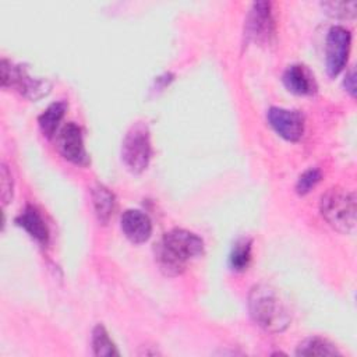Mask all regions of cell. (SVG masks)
Masks as SVG:
<instances>
[{
  "mask_svg": "<svg viewBox=\"0 0 357 357\" xmlns=\"http://www.w3.org/2000/svg\"><path fill=\"white\" fill-rule=\"evenodd\" d=\"M248 311L254 322L268 332L278 333L290 324V312L276 290L268 284H255L248 294Z\"/></svg>",
  "mask_w": 357,
  "mask_h": 357,
  "instance_id": "cell-2",
  "label": "cell"
},
{
  "mask_svg": "<svg viewBox=\"0 0 357 357\" xmlns=\"http://www.w3.org/2000/svg\"><path fill=\"white\" fill-rule=\"evenodd\" d=\"M152 153L148 126L142 121L132 124L124 135L121 144V160L134 174L142 173L149 163Z\"/></svg>",
  "mask_w": 357,
  "mask_h": 357,
  "instance_id": "cell-4",
  "label": "cell"
},
{
  "mask_svg": "<svg viewBox=\"0 0 357 357\" xmlns=\"http://www.w3.org/2000/svg\"><path fill=\"white\" fill-rule=\"evenodd\" d=\"M284 86L296 95L312 93L315 84L308 70L301 64H291L283 73Z\"/></svg>",
  "mask_w": 357,
  "mask_h": 357,
  "instance_id": "cell-12",
  "label": "cell"
},
{
  "mask_svg": "<svg viewBox=\"0 0 357 357\" xmlns=\"http://www.w3.org/2000/svg\"><path fill=\"white\" fill-rule=\"evenodd\" d=\"M250 261H251V241L248 238H241L236 241L229 257L230 268L236 272L244 271L247 269Z\"/></svg>",
  "mask_w": 357,
  "mask_h": 357,
  "instance_id": "cell-17",
  "label": "cell"
},
{
  "mask_svg": "<svg viewBox=\"0 0 357 357\" xmlns=\"http://www.w3.org/2000/svg\"><path fill=\"white\" fill-rule=\"evenodd\" d=\"M15 223L22 227L32 238H35L40 244H46L49 240V229L40 216L39 211L32 206L26 205L25 209L17 216Z\"/></svg>",
  "mask_w": 357,
  "mask_h": 357,
  "instance_id": "cell-11",
  "label": "cell"
},
{
  "mask_svg": "<svg viewBox=\"0 0 357 357\" xmlns=\"http://www.w3.org/2000/svg\"><path fill=\"white\" fill-rule=\"evenodd\" d=\"M57 148L60 153L70 162L86 165L88 156L84 146L81 128L74 123H67L57 135Z\"/></svg>",
  "mask_w": 357,
  "mask_h": 357,
  "instance_id": "cell-9",
  "label": "cell"
},
{
  "mask_svg": "<svg viewBox=\"0 0 357 357\" xmlns=\"http://www.w3.org/2000/svg\"><path fill=\"white\" fill-rule=\"evenodd\" d=\"M322 218L333 229L342 233H349L356 226V195L353 191L333 187L329 188L319 202Z\"/></svg>",
  "mask_w": 357,
  "mask_h": 357,
  "instance_id": "cell-3",
  "label": "cell"
},
{
  "mask_svg": "<svg viewBox=\"0 0 357 357\" xmlns=\"http://www.w3.org/2000/svg\"><path fill=\"white\" fill-rule=\"evenodd\" d=\"M120 226L124 236L135 243H145L152 233V223L146 213L138 209H127L120 219Z\"/></svg>",
  "mask_w": 357,
  "mask_h": 357,
  "instance_id": "cell-10",
  "label": "cell"
},
{
  "mask_svg": "<svg viewBox=\"0 0 357 357\" xmlns=\"http://www.w3.org/2000/svg\"><path fill=\"white\" fill-rule=\"evenodd\" d=\"M1 86H17V89L28 99L38 100L50 92V82L46 79L32 78L28 75L26 68L15 66L11 61L3 59L0 64Z\"/></svg>",
  "mask_w": 357,
  "mask_h": 357,
  "instance_id": "cell-5",
  "label": "cell"
},
{
  "mask_svg": "<svg viewBox=\"0 0 357 357\" xmlns=\"http://www.w3.org/2000/svg\"><path fill=\"white\" fill-rule=\"evenodd\" d=\"M328 11V14L333 17H342V18H354L356 15V1H329L322 4Z\"/></svg>",
  "mask_w": 357,
  "mask_h": 357,
  "instance_id": "cell-18",
  "label": "cell"
},
{
  "mask_svg": "<svg viewBox=\"0 0 357 357\" xmlns=\"http://www.w3.org/2000/svg\"><path fill=\"white\" fill-rule=\"evenodd\" d=\"M92 349L93 354L98 357H110L120 354L103 325H96L92 331Z\"/></svg>",
  "mask_w": 357,
  "mask_h": 357,
  "instance_id": "cell-16",
  "label": "cell"
},
{
  "mask_svg": "<svg viewBox=\"0 0 357 357\" xmlns=\"http://www.w3.org/2000/svg\"><path fill=\"white\" fill-rule=\"evenodd\" d=\"M66 112V103L64 102H54L52 105H49L43 113L39 116L38 123L40 127V131L43 132V135H46L47 138H52L59 127V123L61 121L63 116Z\"/></svg>",
  "mask_w": 357,
  "mask_h": 357,
  "instance_id": "cell-14",
  "label": "cell"
},
{
  "mask_svg": "<svg viewBox=\"0 0 357 357\" xmlns=\"http://www.w3.org/2000/svg\"><path fill=\"white\" fill-rule=\"evenodd\" d=\"M92 202L98 220L106 225L116 209V198L113 192L105 185L98 184L92 188Z\"/></svg>",
  "mask_w": 357,
  "mask_h": 357,
  "instance_id": "cell-13",
  "label": "cell"
},
{
  "mask_svg": "<svg viewBox=\"0 0 357 357\" xmlns=\"http://www.w3.org/2000/svg\"><path fill=\"white\" fill-rule=\"evenodd\" d=\"M343 84H344L346 91H347L351 96H354V95H356V74H354V70H353V68L346 74Z\"/></svg>",
  "mask_w": 357,
  "mask_h": 357,
  "instance_id": "cell-21",
  "label": "cell"
},
{
  "mask_svg": "<svg viewBox=\"0 0 357 357\" xmlns=\"http://www.w3.org/2000/svg\"><path fill=\"white\" fill-rule=\"evenodd\" d=\"M245 33L254 42H266L273 35V18L271 3H254L245 22Z\"/></svg>",
  "mask_w": 357,
  "mask_h": 357,
  "instance_id": "cell-8",
  "label": "cell"
},
{
  "mask_svg": "<svg viewBox=\"0 0 357 357\" xmlns=\"http://www.w3.org/2000/svg\"><path fill=\"white\" fill-rule=\"evenodd\" d=\"M321 180V172L315 167H311L305 170L297 180L296 190L298 194H307L312 187L317 185V183Z\"/></svg>",
  "mask_w": 357,
  "mask_h": 357,
  "instance_id": "cell-19",
  "label": "cell"
},
{
  "mask_svg": "<svg viewBox=\"0 0 357 357\" xmlns=\"http://www.w3.org/2000/svg\"><path fill=\"white\" fill-rule=\"evenodd\" d=\"M266 117L272 128L284 139L294 142L301 138L304 131V120L298 112L282 107H271Z\"/></svg>",
  "mask_w": 357,
  "mask_h": 357,
  "instance_id": "cell-7",
  "label": "cell"
},
{
  "mask_svg": "<svg viewBox=\"0 0 357 357\" xmlns=\"http://www.w3.org/2000/svg\"><path fill=\"white\" fill-rule=\"evenodd\" d=\"M204 252V241L184 229H173L166 233L156 247V259L167 275L184 271L187 262Z\"/></svg>",
  "mask_w": 357,
  "mask_h": 357,
  "instance_id": "cell-1",
  "label": "cell"
},
{
  "mask_svg": "<svg viewBox=\"0 0 357 357\" xmlns=\"http://www.w3.org/2000/svg\"><path fill=\"white\" fill-rule=\"evenodd\" d=\"M297 356H340L335 344L321 337H308L303 340L296 350Z\"/></svg>",
  "mask_w": 357,
  "mask_h": 357,
  "instance_id": "cell-15",
  "label": "cell"
},
{
  "mask_svg": "<svg viewBox=\"0 0 357 357\" xmlns=\"http://www.w3.org/2000/svg\"><path fill=\"white\" fill-rule=\"evenodd\" d=\"M351 35L343 26H333L326 36V71L331 77L337 75L349 57Z\"/></svg>",
  "mask_w": 357,
  "mask_h": 357,
  "instance_id": "cell-6",
  "label": "cell"
},
{
  "mask_svg": "<svg viewBox=\"0 0 357 357\" xmlns=\"http://www.w3.org/2000/svg\"><path fill=\"white\" fill-rule=\"evenodd\" d=\"M0 188H1V201H3V205H6L13 198V178L6 165H1V169H0Z\"/></svg>",
  "mask_w": 357,
  "mask_h": 357,
  "instance_id": "cell-20",
  "label": "cell"
}]
</instances>
